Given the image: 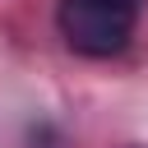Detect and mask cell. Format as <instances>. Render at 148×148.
<instances>
[{"label":"cell","mask_w":148,"mask_h":148,"mask_svg":"<svg viewBox=\"0 0 148 148\" xmlns=\"http://www.w3.org/2000/svg\"><path fill=\"white\" fill-rule=\"evenodd\" d=\"M56 23H60V37L74 56L111 60L134 37L139 0H60Z\"/></svg>","instance_id":"obj_1"}]
</instances>
